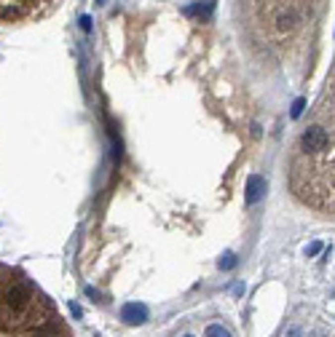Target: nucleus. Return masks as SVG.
I'll list each match as a JSON object with an SVG mask.
<instances>
[{
  "label": "nucleus",
  "mask_w": 335,
  "mask_h": 337,
  "mask_svg": "<svg viewBox=\"0 0 335 337\" xmlns=\"http://www.w3.org/2000/svg\"><path fill=\"white\" fill-rule=\"evenodd\" d=\"M81 27L83 30H91V19L89 16H81Z\"/></svg>",
  "instance_id": "6e6552de"
},
{
  "label": "nucleus",
  "mask_w": 335,
  "mask_h": 337,
  "mask_svg": "<svg viewBox=\"0 0 335 337\" xmlns=\"http://www.w3.org/2000/svg\"><path fill=\"white\" fill-rule=\"evenodd\" d=\"M121 319L126 324H145L148 321V308L137 305V302H129V305H123V310H121Z\"/></svg>",
  "instance_id": "20e7f679"
},
{
  "label": "nucleus",
  "mask_w": 335,
  "mask_h": 337,
  "mask_svg": "<svg viewBox=\"0 0 335 337\" xmlns=\"http://www.w3.org/2000/svg\"><path fill=\"white\" fill-rule=\"evenodd\" d=\"M185 337H190V335H185Z\"/></svg>",
  "instance_id": "9d476101"
},
{
  "label": "nucleus",
  "mask_w": 335,
  "mask_h": 337,
  "mask_svg": "<svg viewBox=\"0 0 335 337\" xmlns=\"http://www.w3.org/2000/svg\"><path fill=\"white\" fill-rule=\"evenodd\" d=\"M207 337H231V335H228L220 324H209V327H207Z\"/></svg>",
  "instance_id": "423d86ee"
},
{
  "label": "nucleus",
  "mask_w": 335,
  "mask_h": 337,
  "mask_svg": "<svg viewBox=\"0 0 335 337\" xmlns=\"http://www.w3.org/2000/svg\"><path fill=\"white\" fill-rule=\"evenodd\" d=\"M266 190H268V182L263 180L260 174H252L247 180V203L252 206V203H258L263 195H266Z\"/></svg>",
  "instance_id": "7ed1b4c3"
},
{
  "label": "nucleus",
  "mask_w": 335,
  "mask_h": 337,
  "mask_svg": "<svg viewBox=\"0 0 335 337\" xmlns=\"http://www.w3.org/2000/svg\"><path fill=\"white\" fill-rule=\"evenodd\" d=\"M212 8H215V0H199V3L188 5L185 14H188V16H201V19H207L209 14H212Z\"/></svg>",
  "instance_id": "39448f33"
},
{
  "label": "nucleus",
  "mask_w": 335,
  "mask_h": 337,
  "mask_svg": "<svg viewBox=\"0 0 335 337\" xmlns=\"http://www.w3.org/2000/svg\"><path fill=\"white\" fill-rule=\"evenodd\" d=\"M51 5L54 0H0V22H32V19L43 16Z\"/></svg>",
  "instance_id": "f03ea898"
},
{
  "label": "nucleus",
  "mask_w": 335,
  "mask_h": 337,
  "mask_svg": "<svg viewBox=\"0 0 335 337\" xmlns=\"http://www.w3.org/2000/svg\"><path fill=\"white\" fill-rule=\"evenodd\" d=\"M295 190L303 201L333 214V115L327 112L303 131L295 158Z\"/></svg>",
  "instance_id": "f257e3e1"
},
{
  "label": "nucleus",
  "mask_w": 335,
  "mask_h": 337,
  "mask_svg": "<svg viewBox=\"0 0 335 337\" xmlns=\"http://www.w3.org/2000/svg\"><path fill=\"white\" fill-rule=\"evenodd\" d=\"M319 252V243H311V246L306 249V254H317Z\"/></svg>",
  "instance_id": "1a4fd4ad"
},
{
  "label": "nucleus",
  "mask_w": 335,
  "mask_h": 337,
  "mask_svg": "<svg viewBox=\"0 0 335 337\" xmlns=\"http://www.w3.org/2000/svg\"><path fill=\"white\" fill-rule=\"evenodd\" d=\"M233 265H236V257H233V254H225V257L220 260V268H223V270H231Z\"/></svg>",
  "instance_id": "0eeeda50"
}]
</instances>
